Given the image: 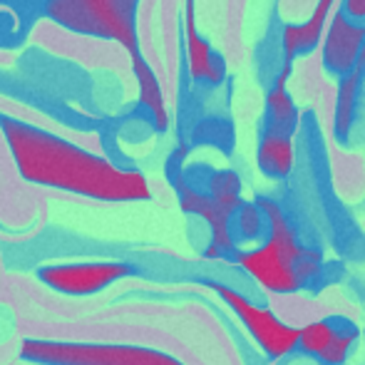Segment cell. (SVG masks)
<instances>
[{"label":"cell","mask_w":365,"mask_h":365,"mask_svg":"<svg viewBox=\"0 0 365 365\" xmlns=\"http://www.w3.org/2000/svg\"><path fill=\"white\" fill-rule=\"evenodd\" d=\"M8 149L20 177L30 184L80 194L97 202H145L152 197L145 174L122 162L87 152L63 137L0 115Z\"/></svg>","instance_id":"6da1fadb"},{"label":"cell","mask_w":365,"mask_h":365,"mask_svg":"<svg viewBox=\"0 0 365 365\" xmlns=\"http://www.w3.org/2000/svg\"><path fill=\"white\" fill-rule=\"evenodd\" d=\"M271 221L269 236L254 249H241L236 264L271 293H296L311 289L313 279L323 266V254L298 241V231L291 224L284 204L271 197H256Z\"/></svg>","instance_id":"7a4b0ae2"},{"label":"cell","mask_w":365,"mask_h":365,"mask_svg":"<svg viewBox=\"0 0 365 365\" xmlns=\"http://www.w3.org/2000/svg\"><path fill=\"white\" fill-rule=\"evenodd\" d=\"M137 5L140 0H50L48 15L63 28L95 38L117 40L142 63L137 38Z\"/></svg>","instance_id":"3957f363"},{"label":"cell","mask_w":365,"mask_h":365,"mask_svg":"<svg viewBox=\"0 0 365 365\" xmlns=\"http://www.w3.org/2000/svg\"><path fill=\"white\" fill-rule=\"evenodd\" d=\"M20 358L30 365H184L162 351L132 343H82L28 338Z\"/></svg>","instance_id":"277c9868"},{"label":"cell","mask_w":365,"mask_h":365,"mask_svg":"<svg viewBox=\"0 0 365 365\" xmlns=\"http://www.w3.org/2000/svg\"><path fill=\"white\" fill-rule=\"evenodd\" d=\"M212 291H217V296L226 306L234 311V316L244 323V328L249 331V336L256 341V346L271 358V361H281L289 358L291 353L298 351V336L301 328L289 326L286 321H281L271 308L259 306L249 296H244L239 289H231L219 281H202Z\"/></svg>","instance_id":"5b68a950"},{"label":"cell","mask_w":365,"mask_h":365,"mask_svg":"<svg viewBox=\"0 0 365 365\" xmlns=\"http://www.w3.org/2000/svg\"><path fill=\"white\" fill-rule=\"evenodd\" d=\"M132 274L130 264L122 261H82V264H50L38 271V279L48 289L65 296H92L110 289L112 284Z\"/></svg>","instance_id":"8992f818"},{"label":"cell","mask_w":365,"mask_h":365,"mask_svg":"<svg viewBox=\"0 0 365 365\" xmlns=\"http://www.w3.org/2000/svg\"><path fill=\"white\" fill-rule=\"evenodd\" d=\"M365 55V25H358L348 20L341 10L331 18L323 35V70L331 77L341 80L348 73L361 68V60Z\"/></svg>","instance_id":"52a82bcc"},{"label":"cell","mask_w":365,"mask_h":365,"mask_svg":"<svg viewBox=\"0 0 365 365\" xmlns=\"http://www.w3.org/2000/svg\"><path fill=\"white\" fill-rule=\"evenodd\" d=\"M333 140L346 149L358 147L365 140V82L361 68L338 80Z\"/></svg>","instance_id":"ba28073f"},{"label":"cell","mask_w":365,"mask_h":365,"mask_svg":"<svg viewBox=\"0 0 365 365\" xmlns=\"http://www.w3.org/2000/svg\"><path fill=\"white\" fill-rule=\"evenodd\" d=\"M293 60L286 50L284 40V23L279 18L271 20V28L266 30L264 40L256 48V75H259L261 87H274L279 82H286L291 75Z\"/></svg>","instance_id":"9c48e42d"},{"label":"cell","mask_w":365,"mask_h":365,"mask_svg":"<svg viewBox=\"0 0 365 365\" xmlns=\"http://www.w3.org/2000/svg\"><path fill=\"white\" fill-rule=\"evenodd\" d=\"M301 117L303 112L298 110L291 92L286 90V82H279V85L266 90L264 112H261L259 120V135L293 137L301 130Z\"/></svg>","instance_id":"30bf717a"},{"label":"cell","mask_w":365,"mask_h":365,"mask_svg":"<svg viewBox=\"0 0 365 365\" xmlns=\"http://www.w3.org/2000/svg\"><path fill=\"white\" fill-rule=\"evenodd\" d=\"M341 0H318L308 20H303V23H284V40L291 60L311 55L321 45L328 23H331V10Z\"/></svg>","instance_id":"8fae6325"},{"label":"cell","mask_w":365,"mask_h":365,"mask_svg":"<svg viewBox=\"0 0 365 365\" xmlns=\"http://www.w3.org/2000/svg\"><path fill=\"white\" fill-rule=\"evenodd\" d=\"M256 167L271 182H284L296 167V147L293 137L281 135H259L256 145Z\"/></svg>","instance_id":"7c38bea8"},{"label":"cell","mask_w":365,"mask_h":365,"mask_svg":"<svg viewBox=\"0 0 365 365\" xmlns=\"http://www.w3.org/2000/svg\"><path fill=\"white\" fill-rule=\"evenodd\" d=\"M271 221L266 209L259 202H246L241 199L239 207L231 209L229 214V236L236 244V249H244L249 244H261L269 236Z\"/></svg>","instance_id":"4fadbf2b"},{"label":"cell","mask_w":365,"mask_h":365,"mask_svg":"<svg viewBox=\"0 0 365 365\" xmlns=\"http://www.w3.org/2000/svg\"><path fill=\"white\" fill-rule=\"evenodd\" d=\"M189 142L192 147H214L224 154L234 152L236 145V130L234 122L224 112H207V115L197 117L189 127Z\"/></svg>","instance_id":"5bb4252c"},{"label":"cell","mask_w":365,"mask_h":365,"mask_svg":"<svg viewBox=\"0 0 365 365\" xmlns=\"http://www.w3.org/2000/svg\"><path fill=\"white\" fill-rule=\"evenodd\" d=\"M338 333L336 326V316L321 318V321H313L308 326L301 328V336H298V351L306 358H313V361H321L323 353L328 351V346L333 343Z\"/></svg>","instance_id":"9a60e30c"},{"label":"cell","mask_w":365,"mask_h":365,"mask_svg":"<svg viewBox=\"0 0 365 365\" xmlns=\"http://www.w3.org/2000/svg\"><path fill=\"white\" fill-rule=\"evenodd\" d=\"M338 10H341L348 20H353V23L365 25V0H341Z\"/></svg>","instance_id":"2e32d148"},{"label":"cell","mask_w":365,"mask_h":365,"mask_svg":"<svg viewBox=\"0 0 365 365\" xmlns=\"http://www.w3.org/2000/svg\"><path fill=\"white\" fill-rule=\"evenodd\" d=\"M318 365H331V363H318Z\"/></svg>","instance_id":"e0dca14e"}]
</instances>
